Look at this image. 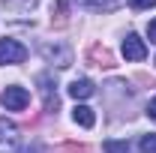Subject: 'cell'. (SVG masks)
Masks as SVG:
<instances>
[{
	"instance_id": "cell-1",
	"label": "cell",
	"mask_w": 156,
	"mask_h": 153,
	"mask_svg": "<svg viewBox=\"0 0 156 153\" xmlns=\"http://www.w3.org/2000/svg\"><path fill=\"white\" fill-rule=\"evenodd\" d=\"M42 57L48 63H54V66H60V69H66V66H72V48L66 42H45L42 45Z\"/></svg>"
},
{
	"instance_id": "cell-2",
	"label": "cell",
	"mask_w": 156,
	"mask_h": 153,
	"mask_svg": "<svg viewBox=\"0 0 156 153\" xmlns=\"http://www.w3.org/2000/svg\"><path fill=\"white\" fill-rule=\"evenodd\" d=\"M0 102H3L6 111H24V108L30 105V93H27L24 87H18V84H9V87L3 90V96H0Z\"/></svg>"
},
{
	"instance_id": "cell-3",
	"label": "cell",
	"mask_w": 156,
	"mask_h": 153,
	"mask_svg": "<svg viewBox=\"0 0 156 153\" xmlns=\"http://www.w3.org/2000/svg\"><path fill=\"white\" fill-rule=\"evenodd\" d=\"M27 57V48L21 45L18 39H0V66H15V63H24Z\"/></svg>"
},
{
	"instance_id": "cell-4",
	"label": "cell",
	"mask_w": 156,
	"mask_h": 153,
	"mask_svg": "<svg viewBox=\"0 0 156 153\" xmlns=\"http://www.w3.org/2000/svg\"><path fill=\"white\" fill-rule=\"evenodd\" d=\"M18 144H21L18 126L9 120H0V153H18Z\"/></svg>"
},
{
	"instance_id": "cell-5",
	"label": "cell",
	"mask_w": 156,
	"mask_h": 153,
	"mask_svg": "<svg viewBox=\"0 0 156 153\" xmlns=\"http://www.w3.org/2000/svg\"><path fill=\"white\" fill-rule=\"evenodd\" d=\"M123 57L132 60V63L144 60V57H147V45H144V39L135 36V33H126V39H123Z\"/></svg>"
},
{
	"instance_id": "cell-6",
	"label": "cell",
	"mask_w": 156,
	"mask_h": 153,
	"mask_svg": "<svg viewBox=\"0 0 156 153\" xmlns=\"http://www.w3.org/2000/svg\"><path fill=\"white\" fill-rule=\"evenodd\" d=\"M39 90L45 99V111H57V84L51 81V75H39Z\"/></svg>"
},
{
	"instance_id": "cell-7",
	"label": "cell",
	"mask_w": 156,
	"mask_h": 153,
	"mask_svg": "<svg viewBox=\"0 0 156 153\" xmlns=\"http://www.w3.org/2000/svg\"><path fill=\"white\" fill-rule=\"evenodd\" d=\"M93 93H96V84H93L90 78H75V81L69 84V96H72V99H90Z\"/></svg>"
},
{
	"instance_id": "cell-8",
	"label": "cell",
	"mask_w": 156,
	"mask_h": 153,
	"mask_svg": "<svg viewBox=\"0 0 156 153\" xmlns=\"http://www.w3.org/2000/svg\"><path fill=\"white\" fill-rule=\"evenodd\" d=\"M87 60H90L93 66H114L111 51H108V48H102V45H93V48H90V54H87Z\"/></svg>"
},
{
	"instance_id": "cell-9",
	"label": "cell",
	"mask_w": 156,
	"mask_h": 153,
	"mask_svg": "<svg viewBox=\"0 0 156 153\" xmlns=\"http://www.w3.org/2000/svg\"><path fill=\"white\" fill-rule=\"evenodd\" d=\"M72 120H75L78 126H84V129H90V126L96 123V114H93V108H87V105H78L75 111H72Z\"/></svg>"
},
{
	"instance_id": "cell-10",
	"label": "cell",
	"mask_w": 156,
	"mask_h": 153,
	"mask_svg": "<svg viewBox=\"0 0 156 153\" xmlns=\"http://www.w3.org/2000/svg\"><path fill=\"white\" fill-rule=\"evenodd\" d=\"M6 9H15V12H30L36 6V0H3Z\"/></svg>"
},
{
	"instance_id": "cell-11",
	"label": "cell",
	"mask_w": 156,
	"mask_h": 153,
	"mask_svg": "<svg viewBox=\"0 0 156 153\" xmlns=\"http://www.w3.org/2000/svg\"><path fill=\"white\" fill-rule=\"evenodd\" d=\"M138 150H141V153H156V132L141 135V141H138Z\"/></svg>"
},
{
	"instance_id": "cell-12",
	"label": "cell",
	"mask_w": 156,
	"mask_h": 153,
	"mask_svg": "<svg viewBox=\"0 0 156 153\" xmlns=\"http://www.w3.org/2000/svg\"><path fill=\"white\" fill-rule=\"evenodd\" d=\"M78 3H84V6H90V9H114L120 0H78Z\"/></svg>"
},
{
	"instance_id": "cell-13",
	"label": "cell",
	"mask_w": 156,
	"mask_h": 153,
	"mask_svg": "<svg viewBox=\"0 0 156 153\" xmlns=\"http://www.w3.org/2000/svg\"><path fill=\"white\" fill-rule=\"evenodd\" d=\"M105 153H129L126 141H105Z\"/></svg>"
},
{
	"instance_id": "cell-14",
	"label": "cell",
	"mask_w": 156,
	"mask_h": 153,
	"mask_svg": "<svg viewBox=\"0 0 156 153\" xmlns=\"http://www.w3.org/2000/svg\"><path fill=\"white\" fill-rule=\"evenodd\" d=\"M129 6L132 9H150V6H156V0H129Z\"/></svg>"
},
{
	"instance_id": "cell-15",
	"label": "cell",
	"mask_w": 156,
	"mask_h": 153,
	"mask_svg": "<svg viewBox=\"0 0 156 153\" xmlns=\"http://www.w3.org/2000/svg\"><path fill=\"white\" fill-rule=\"evenodd\" d=\"M21 153H45V147H42V144H39V141H33V144H30V147H27V150H21Z\"/></svg>"
},
{
	"instance_id": "cell-16",
	"label": "cell",
	"mask_w": 156,
	"mask_h": 153,
	"mask_svg": "<svg viewBox=\"0 0 156 153\" xmlns=\"http://www.w3.org/2000/svg\"><path fill=\"white\" fill-rule=\"evenodd\" d=\"M147 36H150V42H156V18L147 24Z\"/></svg>"
},
{
	"instance_id": "cell-17",
	"label": "cell",
	"mask_w": 156,
	"mask_h": 153,
	"mask_svg": "<svg viewBox=\"0 0 156 153\" xmlns=\"http://www.w3.org/2000/svg\"><path fill=\"white\" fill-rule=\"evenodd\" d=\"M147 117H153V120H156V99L147 102Z\"/></svg>"
}]
</instances>
